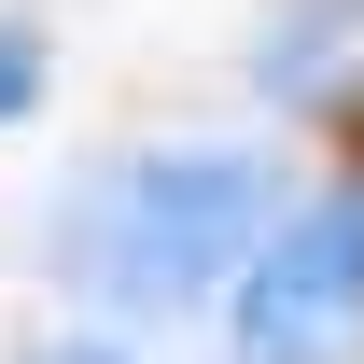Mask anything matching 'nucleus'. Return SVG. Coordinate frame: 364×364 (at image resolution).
I'll return each instance as SVG.
<instances>
[{"mask_svg":"<svg viewBox=\"0 0 364 364\" xmlns=\"http://www.w3.org/2000/svg\"><path fill=\"white\" fill-rule=\"evenodd\" d=\"M267 225H280L267 154H238V140H154V154H127V168H98L85 196H70L56 267L85 280L98 309L168 322V309H196L225 267H252Z\"/></svg>","mask_w":364,"mask_h":364,"instance_id":"obj_1","label":"nucleus"},{"mask_svg":"<svg viewBox=\"0 0 364 364\" xmlns=\"http://www.w3.org/2000/svg\"><path fill=\"white\" fill-rule=\"evenodd\" d=\"M225 350L238 364H350L364 350V182H336L294 225L252 238L238 309H225Z\"/></svg>","mask_w":364,"mask_h":364,"instance_id":"obj_2","label":"nucleus"},{"mask_svg":"<svg viewBox=\"0 0 364 364\" xmlns=\"http://www.w3.org/2000/svg\"><path fill=\"white\" fill-rule=\"evenodd\" d=\"M267 98L364 127V0H294V14H280L267 28Z\"/></svg>","mask_w":364,"mask_h":364,"instance_id":"obj_3","label":"nucleus"},{"mask_svg":"<svg viewBox=\"0 0 364 364\" xmlns=\"http://www.w3.org/2000/svg\"><path fill=\"white\" fill-rule=\"evenodd\" d=\"M28 98H43V28H28V14H0V127H14Z\"/></svg>","mask_w":364,"mask_h":364,"instance_id":"obj_4","label":"nucleus"},{"mask_svg":"<svg viewBox=\"0 0 364 364\" xmlns=\"http://www.w3.org/2000/svg\"><path fill=\"white\" fill-rule=\"evenodd\" d=\"M28 364H127V350H112V336H43Z\"/></svg>","mask_w":364,"mask_h":364,"instance_id":"obj_5","label":"nucleus"}]
</instances>
